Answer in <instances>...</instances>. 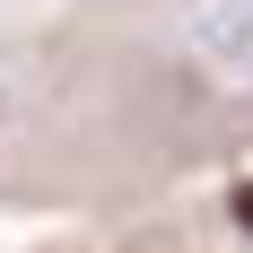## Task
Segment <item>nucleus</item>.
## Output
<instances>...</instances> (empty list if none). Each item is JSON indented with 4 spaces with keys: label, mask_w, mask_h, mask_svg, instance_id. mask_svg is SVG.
Listing matches in <instances>:
<instances>
[{
    "label": "nucleus",
    "mask_w": 253,
    "mask_h": 253,
    "mask_svg": "<svg viewBox=\"0 0 253 253\" xmlns=\"http://www.w3.org/2000/svg\"><path fill=\"white\" fill-rule=\"evenodd\" d=\"M236 218H245V227H253V192H236Z\"/></svg>",
    "instance_id": "2"
},
{
    "label": "nucleus",
    "mask_w": 253,
    "mask_h": 253,
    "mask_svg": "<svg viewBox=\"0 0 253 253\" xmlns=\"http://www.w3.org/2000/svg\"><path fill=\"white\" fill-rule=\"evenodd\" d=\"M201 52L253 79V0H201Z\"/></svg>",
    "instance_id": "1"
}]
</instances>
